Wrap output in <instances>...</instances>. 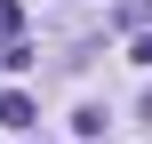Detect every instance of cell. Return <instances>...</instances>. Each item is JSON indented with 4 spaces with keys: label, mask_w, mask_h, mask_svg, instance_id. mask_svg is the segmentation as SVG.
<instances>
[{
    "label": "cell",
    "mask_w": 152,
    "mask_h": 144,
    "mask_svg": "<svg viewBox=\"0 0 152 144\" xmlns=\"http://www.w3.org/2000/svg\"><path fill=\"white\" fill-rule=\"evenodd\" d=\"M0 120H8V128H32V96L8 88V96H0Z\"/></svg>",
    "instance_id": "1"
},
{
    "label": "cell",
    "mask_w": 152,
    "mask_h": 144,
    "mask_svg": "<svg viewBox=\"0 0 152 144\" xmlns=\"http://www.w3.org/2000/svg\"><path fill=\"white\" fill-rule=\"evenodd\" d=\"M0 32H24V8L16 0H0Z\"/></svg>",
    "instance_id": "2"
},
{
    "label": "cell",
    "mask_w": 152,
    "mask_h": 144,
    "mask_svg": "<svg viewBox=\"0 0 152 144\" xmlns=\"http://www.w3.org/2000/svg\"><path fill=\"white\" fill-rule=\"evenodd\" d=\"M128 56H136V64H152V32H136V48H128Z\"/></svg>",
    "instance_id": "3"
}]
</instances>
